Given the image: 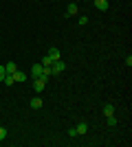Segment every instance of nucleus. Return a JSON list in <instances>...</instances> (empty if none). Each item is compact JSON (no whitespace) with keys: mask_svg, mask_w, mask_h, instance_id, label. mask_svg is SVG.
<instances>
[{"mask_svg":"<svg viewBox=\"0 0 132 147\" xmlns=\"http://www.w3.org/2000/svg\"><path fill=\"white\" fill-rule=\"evenodd\" d=\"M66 68V64H64L62 59H57V61H53V66H51V75H60Z\"/></svg>","mask_w":132,"mask_h":147,"instance_id":"1","label":"nucleus"},{"mask_svg":"<svg viewBox=\"0 0 132 147\" xmlns=\"http://www.w3.org/2000/svg\"><path fill=\"white\" fill-rule=\"evenodd\" d=\"M46 55H49V57H51V59H53V61L62 59V53H60V51H57L55 46H53V49H49V53H46Z\"/></svg>","mask_w":132,"mask_h":147,"instance_id":"5","label":"nucleus"},{"mask_svg":"<svg viewBox=\"0 0 132 147\" xmlns=\"http://www.w3.org/2000/svg\"><path fill=\"white\" fill-rule=\"evenodd\" d=\"M5 136H7V129L0 125V141H5Z\"/></svg>","mask_w":132,"mask_h":147,"instance_id":"15","label":"nucleus"},{"mask_svg":"<svg viewBox=\"0 0 132 147\" xmlns=\"http://www.w3.org/2000/svg\"><path fill=\"white\" fill-rule=\"evenodd\" d=\"M13 79L20 81V84H24V81H26V75L22 73V70H16V73H13Z\"/></svg>","mask_w":132,"mask_h":147,"instance_id":"8","label":"nucleus"},{"mask_svg":"<svg viewBox=\"0 0 132 147\" xmlns=\"http://www.w3.org/2000/svg\"><path fill=\"white\" fill-rule=\"evenodd\" d=\"M104 114H106V117H110V114H114V105H104Z\"/></svg>","mask_w":132,"mask_h":147,"instance_id":"12","label":"nucleus"},{"mask_svg":"<svg viewBox=\"0 0 132 147\" xmlns=\"http://www.w3.org/2000/svg\"><path fill=\"white\" fill-rule=\"evenodd\" d=\"M5 86H13L16 84V79H13V75H5V81H2Z\"/></svg>","mask_w":132,"mask_h":147,"instance_id":"11","label":"nucleus"},{"mask_svg":"<svg viewBox=\"0 0 132 147\" xmlns=\"http://www.w3.org/2000/svg\"><path fill=\"white\" fill-rule=\"evenodd\" d=\"M40 64H42L44 68H51V66H53V59H51L49 55H44V57H42V61H40Z\"/></svg>","mask_w":132,"mask_h":147,"instance_id":"9","label":"nucleus"},{"mask_svg":"<svg viewBox=\"0 0 132 147\" xmlns=\"http://www.w3.org/2000/svg\"><path fill=\"white\" fill-rule=\"evenodd\" d=\"M16 70H18V66H16V61H7V64H5V73H7V75H13Z\"/></svg>","mask_w":132,"mask_h":147,"instance_id":"7","label":"nucleus"},{"mask_svg":"<svg viewBox=\"0 0 132 147\" xmlns=\"http://www.w3.org/2000/svg\"><path fill=\"white\" fill-rule=\"evenodd\" d=\"M5 75L7 73H5V64H2V66H0V81H5Z\"/></svg>","mask_w":132,"mask_h":147,"instance_id":"14","label":"nucleus"},{"mask_svg":"<svg viewBox=\"0 0 132 147\" xmlns=\"http://www.w3.org/2000/svg\"><path fill=\"white\" fill-rule=\"evenodd\" d=\"M126 66H128V68L132 66V55H128V57H126Z\"/></svg>","mask_w":132,"mask_h":147,"instance_id":"17","label":"nucleus"},{"mask_svg":"<svg viewBox=\"0 0 132 147\" xmlns=\"http://www.w3.org/2000/svg\"><path fill=\"white\" fill-rule=\"evenodd\" d=\"M77 22H79V24H82V26H84V24H88V18H86V16H82V18L77 20Z\"/></svg>","mask_w":132,"mask_h":147,"instance_id":"16","label":"nucleus"},{"mask_svg":"<svg viewBox=\"0 0 132 147\" xmlns=\"http://www.w3.org/2000/svg\"><path fill=\"white\" fill-rule=\"evenodd\" d=\"M108 125H117V119H114V114H110V117H108Z\"/></svg>","mask_w":132,"mask_h":147,"instance_id":"13","label":"nucleus"},{"mask_svg":"<svg viewBox=\"0 0 132 147\" xmlns=\"http://www.w3.org/2000/svg\"><path fill=\"white\" fill-rule=\"evenodd\" d=\"M93 2H95V7H97L99 11H108V7H110L108 0H93Z\"/></svg>","mask_w":132,"mask_h":147,"instance_id":"4","label":"nucleus"},{"mask_svg":"<svg viewBox=\"0 0 132 147\" xmlns=\"http://www.w3.org/2000/svg\"><path fill=\"white\" fill-rule=\"evenodd\" d=\"M66 13H68V16H75V13H77V5H75V2H70V5L66 7Z\"/></svg>","mask_w":132,"mask_h":147,"instance_id":"10","label":"nucleus"},{"mask_svg":"<svg viewBox=\"0 0 132 147\" xmlns=\"http://www.w3.org/2000/svg\"><path fill=\"white\" fill-rule=\"evenodd\" d=\"M29 105H31V108H33V110H40V108H42V97H40V94H38V97H33L31 99V103H29Z\"/></svg>","mask_w":132,"mask_h":147,"instance_id":"6","label":"nucleus"},{"mask_svg":"<svg viewBox=\"0 0 132 147\" xmlns=\"http://www.w3.org/2000/svg\"><path fill=\"white\" fill-rule=\"evenodd\" d=\"M42 70H44L42 64H33V66H31V77H33V79H35V77H40V75H42Z\"/></svg>","mask_w":132,"mask_h":147,"instance_id":"2","label":"nucleus"},{"mask_svg":"<svg viewBox=\"0 0 132 147\" xmlns=\"http://www.w3.org/2000/svg\"><path fill=\"white\" fill-rule=\"evenodd\" d=\"M75 132H77V136H84V134H86V132H88V123H77V125H75Z\"/></svg>","mask_w":132,"mask_h":147,"instance_id":"3","label":"nucleus"}]
</instances>
